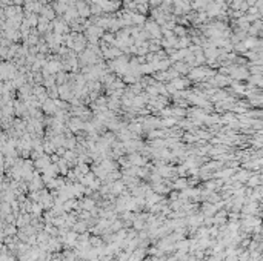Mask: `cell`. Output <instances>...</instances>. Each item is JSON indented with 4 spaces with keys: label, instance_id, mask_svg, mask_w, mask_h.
I'll use <instances>...</instances> for the list:
<instances>
[{
    "label": "cell",
    "instance_id": "6da1fadb",
    "mask_svg": "<svg viewBox=\"0 0 263 261\" xmlns=\"http://www.w3.org/2000/svg\"><path fill=\"white\" fill-rule=\"evenodd\" d=\"M43 109L45 112H48V114H52V112H56V103L52 102V100H46L45 102V106H43Z\"/></svg>",
    "mask_w": 263,
    "mask_h": 261
},
{
    "label": "cell",
    "instance_id": "7a4b0ae2",
    "mask_svg": "<svg viewBox=\"0 0 263 261\" xmlns=\"http://www.w3.org/2000/svg\"><path fill=\"white\" fill-rule=\"evenodd\" d=\"M129 161L132 163V164H136V166H139V164H142L143 163V160H142L139 155H136V154H132V155L129 157Z\"/></svg>",
    "mask_w": 263,
    "mask_h": 261
},
{
    "label": "cell",
    "instance_id": "3957f363",
    "mask_svg": "<svg viewBox=\"0 0 263 261\" xmlns=\"http://www.w3.org/2000/svg\"><path fill=\"white\" fill-rule=\"evenodd\" d=\"M82 207H83V209H88V211H92L94 209V201H92V200H85Z\"/></svg>",
    "mask_w": 263,
    "mask_h": 261
},
{
    "label": "cell",
    "instance_id": "277c9868",
    "mask_svg": "<svg viewBox=\"0 0 263 261\" xmlns=\"http://www.w3.org/2000/svg\"><path fill=\"white\" fill-rule=\"evenodd\" d=\"M175 186H177V187H183V186H186V181H185V180H179V181L175 183Z\"/></svg>",
    "mask_w": 263,
    "mask_h": 261
}]
</instances>
